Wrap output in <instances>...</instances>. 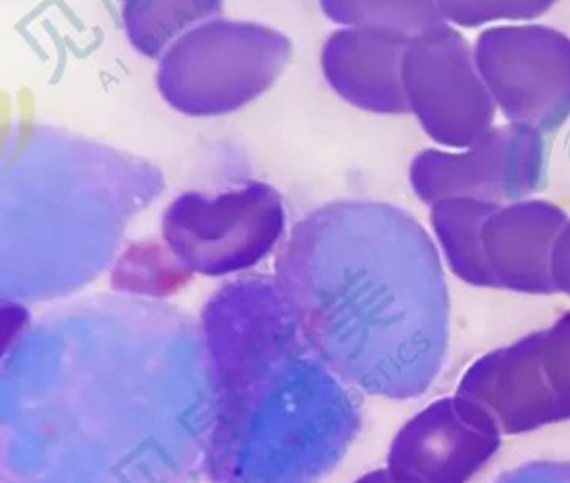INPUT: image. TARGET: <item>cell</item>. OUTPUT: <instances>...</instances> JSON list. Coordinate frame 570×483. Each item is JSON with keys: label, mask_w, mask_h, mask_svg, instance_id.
Returning <instances> with one entry per match:
<instances>
[{"label": "cell", "mask_w": 570, "mask_h": 483, "mask_svg": "<svg viewBox=\"0 0 570 483\" xmlns=\"http://www.w3.org/2000/svg\"><path fill=\"white\" fill-rule=\"evenodd\" d=\"M2 183L4 262L14 298H52L95 278L126 221L163 186L146 161L48 128L9 138ZM6 275V273H4Z\"/></svg>", "instance_id": "6da1fadb"}, {"label": "cell", "mask_w": 570, "mask_h": 483, "mask_svg": "<svg viewBox=\"0 0 570 483\" xmlns=\"http://www.w3.org/2000/svg\"><path fill=\"white\" fill-rule=\"evenodd\" d=\"M282 32L255 22L216 19L178 39L159 62L158 89L181 115L213 118L265 95L292 59Z\"/></svg>", "instance_id": "7a4b0ae2"}, {"label": "cell", "mask_w": 570, "mask_h": 483, "mask_svg": "<svg viewBox=\"0 0 570 483\" xmlns=\"http://www.w3.org/2000/svg\"><path fill=\"white\" fill-rule=\"evenodd\" d=\"M286 209L282 195L262 181L218 193L188 191L163 215V241L195 275L218 278L255 268L282 241Z\"/></svg>", "instance_id": "3957f363"}, {"label": "cell", "mask_w": 570, "mask_h": 483, "mask_svg": "<svg viewBox=\"0 0 570 483\" xmlns=\"http://www.w3.org/2000/svg\"><path fill=\"white\" fill-rule=\"evenodd\" d=\"M476 68L503 115L553 129L570 115V38L549 26H499L476 39Z\"/></svg>", "instance_id": "277c9868"}, {"label": "cell", "mask_w": 570, "mask_h": 483, "mask_svg": "<svg viewBox=\"0 0 570 483\" xmlns=\"http://www.w3.org/2000/svg\"><path fill=\"white\" fill-rule=\"evenodd\" d=\"M410 109L436 141H480L492 125L493 98L466 39L442 24L410 39L402 62Z\"/></svg>", "instance_id": "5b68a950"}, {"label": "cell", "mask_w": 570, "mask_h": 483, "mask_svg": "<svg viewBox=\"0 0 570 483\" xmlns=\"http://www.w3.org/2000/svg\"><path fill=\"white\" fill-rule=\"evenodd\" d=\"M410 39L389 29L336 31L323 46V76L340 98L363 111L380 115L409 111L402 62Z\"/></svg>", "instance_id": "8992f818"}, {"label": "cell", "mask_w": 570, "mask_h": 483, "mask_svg": "<svg viewBox=\"0 0 570 483\" xmlns=\"http://www.w3.org/2000/svg\"><path fill=\"white\" fill-rule=\"evenodd\" d=\"M223 0H125L122 22L139 55L158 58L222 12Z\"/></svg>", "instance_id": "52a82bcc"}, {"label": "cell", "mask_w": 570, "mask_h": 483, "mask_svg": "<svg viewBox=\"0 0 570 483\" xmlns=\"http://www.w3.org/2000/svg\"><path fill=\"white\" fill-rule=\"evenodd\" d=\"M320 6L335 24L389 29L409 38L446 22L436 0H320Z\"/></svg>", "instance_id": "ba28073f"}, {"label": "cell", "mask_w": 570, "mask_h": 483, "mask_svg": "<svg viewBox=\"0 0 570 483\" xmlns=\"http://www.w3.org/2000/svg\"><path fill=\"white\" fill-rule=\"evenodd\" d=\"M191 278L193 273L179 263L166 243L163 246L156 241H139L119 258L111 286L128 295L163 298L185 288Z\"/></svg>", "instance_id": "9c48e42d"}, {"label": "cell", "mask_w": 570, "mask_h": 483, "mask_svg": "<svg viewBox=\"0 0 570 483\" xmlns=\"http://www.w3.org/2000/svg\"><path fill=\"white\" fill-rule=\"evenodd\" d=\"M443 19L456 28H482L499 21L540 18L557 0H436Z\"/></svg>", "instance_id": "30bf717a"}]
</instances>
